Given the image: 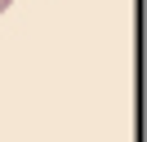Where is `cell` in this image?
<instances>
[{
  "instance_id": "6da1fadb",
  "label": "cell",
  "mask_w": 147,
  "mask_h": 142,
  "mask_svg": "<svg viewBox=\"0 0 147 142\" xmlns=\"http://www.w3.org/2000/svg\"><path fill=\"white\" fill-rule=\"evenodd\" d=\"M5 5H9V0H0V9H5Z\"/></svg>"
}]
</instances>
